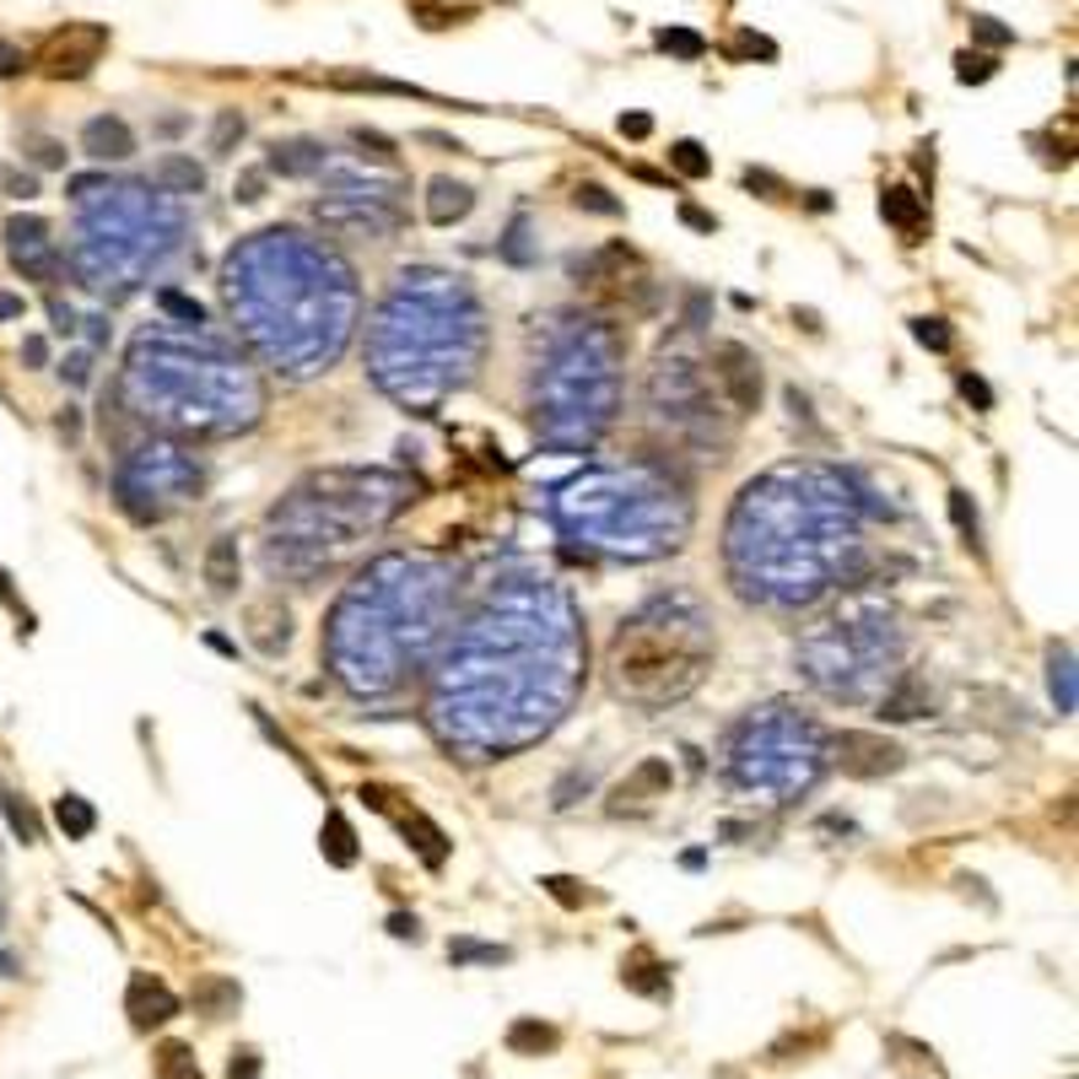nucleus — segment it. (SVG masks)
Masks as SVG:
<instances>
[{"instance_id": "obj_1", "label": "nucleus", "mask_w": 1079, "mask_h": 1079, "mask_svg": "<svg viewBox=\"0 0 1079 1079\" xmlns=\"http://www.w3.org/2000/svg\"><path fill=\"white\" fill-rule=\"evenodd\" d=\"M109 49V33L103 27H65L60 38L49 44V55H44V70L55 76V81H81L92 65H98V55Z\"/></svg>"}, {"instance_id": "obj_2", "label": "nucleus", "mask_w": 1079, "mask_h": 1079, "mask_svg": "<svg viewBox=\"0 0 1079 1079\" xmlns=\"http://www.w3.org/2000/svg\"><path fill=\"white\" fill-rule=\"evenodd\" d=\"M901 762H907L901 745H890L880 734H842V740H836V766H842L847 777H886V772H896Z\"/></svg>"}, {"instance_id": "obj_3", "label": "nucleus", "mask_w": 1079, "mask_h": 1079, "mask_svg": "<svg viewBox=\"0 0 1079 1079\" xmlns=\"http://www.w3.org/2000/svg\"><path fill=\"white\" fill-rule=\"evenodd\" d=\"M125 1015H130L135 1031H151V1025H162V1020L179 1015V999L168 993V982L135 971V977H130V993H125Z\"/></svg>"}, {"instance_id": "obj_4", "label": "nucleus", "mask_w": 1079, "mask_h": 1079, "mask_svg": "<svg viewBox=\"0 0 1079 1079\" xmlns=\"http://www.w3.org/2000/svg\"><path fill=\"white\" fill-rule=\"evenodd\" d=\"M5 249L16 265L38 270V276H55V249H49V227L33 222V216H11L5 222Z\"/></svg>"}, {"instance_id": "obj_5", "label": "nucleus", "mask_w": 1079, "mask_h": 1079, "mask_svg": "<svg viewBox=\"0 0 1079 1079\" xmlns=\"http://www.w3.org/2000/svg\"><path fill=\"white\" fill-rule=\"evenodd\" d=\"M81 151L92 162H125V157H135V130L120 114H98L81 125Z\"/></svg>"}, {"instance_id": "obj_6", "label": "nucleus", "mask_w": 1079, "mask_h": 1079, "mask_svg": "<svg viewBox=\"0 0 1079 1079\" xmlns=\"http://www.w3.org/2000/svg\"><path fill=\"white\" fill-rule=\"evenodd\" d=\"M718 362H723L718 379L734 389V405H740V411H756V405H762V368L751 362V351H745V346H723Z\"/></svg>"}, {"instance_id": "obj_7", "label": "nucleus", "mask_w": 1079, "mask_h": 1079, "mask_svg": "<svg viewBox=\"0 0 1079 1079\" xmlns=\"http://www.w3.org/2000/svg\"><path fill=\"white\" fill-rule=\"evenodd\" d=\"M664 788H670V762L653 756V762H642L632 777L616 788V805H610V810H616V816H621V810H648L653 794H664Z\"/></svg>"}, {"instance_id": "obj_8", "label": "nucleus", "mask_w": 1079, "mask_h": 1079, "mask_svg": "<svg viewBox=\"0 0 1079 1079\" xmlns=\"http://www.w3.org/2000/svg\"><path fill=\"white\" fill-rule=\"evenodd\" d=\"M880 216H886L896 233H907V238H918L923 222H929V216H923V194H912L907 184H896V190L880 194Z\"/></svg>"}, {"instance_id": "obj_9", "label": "nucleus", "mask_w": 1079, "mask_h": 1079, "mask_svg": "<svg viewBox=\"0 0 1079 1079\" xmlns=\"http://www.w3.org/2000/svg\"><path fill=\"white\" fill-rule=\"evenodd\" d=\"M621 982H627L632 993H648V999H664V993H670V971H664L648 951H637L632 960H621Z\"/></svg>"}, {"instance_id": "obj_10", "label": "nucleus", "mask_w": 1079, "mask_h": 1079, "mask_svg": "<svg viewBox=\"0 0 1079 1079\" xmlns=\"http://www.w3.org/2000/svg\"><path fill=\"white\" fill-rule=\"evenodd\" d=\"M270 168H276V173H286V179H303V173L324 168V146H318V141H286V146H270Z\"/></svg>"}, {"instance_id": "obj_11", "label": "nucleus", "mask_w": 1079, "mask_h": 1079, "mask_svg": "<svg viewBox=\"0 0 1079 1079\" xmlns=\"http://www.w3.org/2000/svg\"><path fill=\"white\" fill-rule=\"evenodd\" d=\"M557 1042H562V1031H557V1025H546V1020H513V1025H508V1047H513V1053L540 1058V1053H557Z\"/></svg>"}, {"instance_id": "obj_12", "label": "nucleus", "mask_w": 1079, "mask_h": 1079, "mask_svg": "<svg viewBox=\"0 0 1079 1079\" xmlns=\"http://www.w3.org/2000/svg\"><path fill=\"white\" fill-rule=\"evenodd\" d=\"M470 205H475V194L464 190V184H453V179H438L432 184V200H427V216L448 227V222H459V216H470Z\"/></svg>"}, {"instance_id": "obj_13", "label": "nucleus", "mask_w": 1079, "mask_h": 1079, "mask_svg": "<svg viewBox=\"0 0 1079 1079\" xmlns=\"http://www.w3.org/2000/svg\"><path fill=\"white\" fill-rule=\"evenodd\" d=\"M194 1004H200L211 1020H227L238 1004H244V993H238V982H227V977H205V982L194 988Z\"/></svg>"}, {"instance_id": "obj_14", "label": "nucleus", "mask_w": 1079, "mask_h": 1079, "mask_svg": "<svg viewBox=\"0 0 1079 1079\" xmlns=\"http://www.w3.org/2000/svg\"><path fill=\"white\" fill-rule=\"evenodd\" d=\"M318 847H324V858H329L335 869H351V864H357V836H351L346 816H329V821H324V831H318Z\"/></svg>"}, {"instance_id": "obj_15", "label": "nucleus", "mask_w": 1079, "mask_h": 1079, "mask_svg": "<svg viewBox=\"0 0 1079 1079\" xmlns=\"http://www.w3.org/2000/svg\"><path fill=\"white\" fill-rule=\"evenodd\" d=\"M55 821H60V831L70 842H81V836H92L98 816H92V805H87L81 794H60V799H55Z\"/></svg>"}, {"instance_id": "obj_16", "label": "nucleus", "mask_w": 1079, "mask_h": 1079, "mask_svg": "<svg viewBox=\"0 0 1079 1079\" xmlns=\"http://www.w3.org/2000/svg\"><path fill=\"white\" fill-rule=\"evenodd\" d=\"M205 583H211L216 594H233V583H238V546H233V540H216V546H211V557H205Z\"/></svg>"}, {"instance_id": "obj_17", "label": "nucleus", "mask_w": 1079, "mask_h": 1079, "mask_svg": "<svg viewBox=\"0 0 1079 1079\" xmlns=\"http://www.w3.org/2000/svg\"><path fill=\"white\" fill-rule=\"evenodd\" d=\"M653 44H659L664 55H675V60H701V55H707V38L692 33V27H659Z\"/></svg>"}, {"instance_id": "obj_18", "label": "nucleus", "mask_w": 1079, "mask_h": 1079, "mask_svg": "<svg viewBox=\"0 0 1079 1079\" xmlns=\"http://www.w3.org/2000/svg\"><path fill=\"white\" fill-rule=\"evenodd\" d=\"M151 1079H205V1075H200V1064H194V1053L184 1042H168V1047L157 1053V1075Z\"/></svg>"}, {"instance_id": "obj_19", "label": "nucleus", "mask_w": 1079, "mask_h": 1079, "mask_svg": "<svg viewBox=\"0 0 1079 1079\" xmlns=\"http://www.w3.org/2000/svg\"><path fill=\"white\" fill-rule=\"evenodd\" d=\"M670 162H675V173H686V179H707V173H712V157H707L701 141H675V146H670Z\"/></svg>"}, {"instance_id": "obj_20", "label": "nucleus", "mask_w": 1079, "mask_h": 1079, "mask_svg": "<svg viewBox=\"0 0 1079 1079\" xmlns=\"http://www.w3.org/2000/svg\"><path fill=\"white\" fill-rule=\"evenodd\" d=\"M157 179H162V184H179L184 194H194L205 184V173H200L194 162H184V157H162V162H157Z\"/></svg>"}, {"instance_id": "obj_21", "label": "nucleus", "mask_w": 1079, "mask_h": 1079, "mask_svg": "<svg viewBox=\"0 0 1079 1079\" xmlns=\"http://www.w3.org/2000/svg\"><path fill=\"white\" fill-rule=\"evenodd\" d=\"M233 141H244V114H238V109H222V114H216V125H211V151H216V157H227V151H233Z\"/></svg>"}, {"instance_id": "obj_22", "label": "nucleus", "mask_w": 1079, "mask_h": 1079, "mask_svg": "<svg viewBox=\"0 0 1079 1079\" xmlns=\"http://www.w3.org/2000/svg\"><path fill=\"white\" fill-rule=\"evenodd\" d=\"M0 805H5V821L22 831V842H38V816L27 810V799H16V794H5V788H0Z\"/></svg>"}, {"instance_id": "obj_23", "label": "nucleus", "mask_w": 1079, "mask_h": 1079, "mask_svg": "<svg viewBox=\"0 0 1079 1079\" xmlns=\"http://www.w3.org/2000/svg\"><path fill=\"white\" fill-rule=\"evenodd\" d=\"M912 335H918V346H929V351H951L955 335L945 318H912Z\"/></svg>"}, {"instance_id": "obj_24", "label": "nucleus", "mask_w": 1079, "mask_h": 1079, "mask_svg": "<svg viewBox=\"0 0 1079 1079\" xmlns=\"http://www.w3.org/2000/svg\"><path fill=\"white\" fill-rule=\"evenodd\" d=\"M971 38L988 49H1004V44H1015V27H1004L999 16H971Z\"/></svg>"}, {"instance_id": "obj_25", "label": "nucleus", "mask_w": 1079, "mask_h": 1079, "mask_svg": "<svg viewBox=\"0 0 1079 1079\" xmlns=\"http://www.w3.org/2000/svg\"><path fill=\"white\" fill-rule=\"evenodd\" d=\"M577 211H594V216H621V200H610V190H599V184H577Z\"/></svg>"}, {"instance_id": "obj_26", "label": "nucleus", "mask_w": 1079, "mask_h": 1079, "mask_svg": "<svg viewBox=\"0 0 1079 1079\" xmlns=\"http://www.w3.org/2000/svg\"><path fill=\"white\" fill-rule=\"evenodd\" d=\"M540 886L551 890V896H557L562 907H588V901H594V890H583L577 880H572V875H546Z\"/></svg>"}, {"instance_id": "obj_27", "label": "nucleus", "mask_w": 1079, "mask_h": 1079, "mask_svg": "<svg viewBox=\"0 0 1079 1079\" xmlns=\"http://www.w3.org/2000/svg\"><path fill=\"white\" fill-rule=\"evenodd\" d=\"M993 70H999L993 55H971V49H966V55L955 60V76H960L966 87H971V81H993Z\"/></svg>"}, {"instance_id": "obj_28", "label": "nucleus", "mask_w": 1079, "mask_h": 1079, "mask_svg": "<svg viewBox=\"0 0 1079 1079\" xmlns=\"http://www.w3.org/2000/svg\"><path fill=\"white\" fill-rule=\"evenodd\" d=\"M0 190L11 194V200H33V194H38V179H33V173H22V168H11V162H5V168H0Z\"/></svg>"}, {"instance_id": "obj_29", "label": "nucleus", "mask_w": 1079, "mask_h": 1079, "mask_svg": "<svg viewBox=\"0 0 1079 1079\" xmlns=\"http://www.w3.org/2000/svg\"><path fill=\"white\" fill-rule=\"evenodd\" d=\"M448 960H508V951H497V945H470V940H453L448 945Z\"/></svg>"}, {"instance_id": "obj_30", "label": "nucleus", "mask_w": 1079, "mask_h": 1079, "mask_svg": "<svg viewBox=\"0 0 1079 1079\" xmlns=\"http://www.w3.org/2000/svg\"><path fill=\"white\" fill-rule=\"evenodd\" d=\"M27 151H33V162H38V168H65V146H60V141H49V135H33V141H27Z\"/></svg>"}, {"instance_id": "obj_31", "label": "nucleus", "mask_w": 1079, "mask_h": 1079, "mask_svg": "<svg viewBox=\"0 0 1079 1079\" xmlns=\"http://www.w3.org/2000/svg\"><path fill=\"white\" fill-rule=\"evenodd\" d=\"M411 11L422 16V27H448L453 16H464V11H448L443 0H411Z\"/></svg>"}, {"instance_id": "obj_32", "label": "nucleus", "mask_w": 1079, "mask_h": 1079, "mask_svg": "<svg viewBox=\"0 0 1079 1079\" xmlns=\"http://www.w3.org/2000/svg\"><path fill=\"white\" fill-rule=\"evenodd\" d=\"M951 513H955V524H960V535L977 540V508L966 503V492H951Z\"/></svg>"}, {"instance_id": "obj_33", "label": "nucleus", "mask_w": 1079, "mask_h": 1079, "mask_svg": "<svg viewBox=\"0 0 1079 1079\" xmlns=\"http://www.w3.org/2000/svg\"><path fill=\"white\" fill-rule=\"evenodd\" d=\"M960 394H966V400H971L977 411H993V389L977 379V373H960Z\"/></svg>"}, {"instance_id": "obj_34", "label": "nucleus", "mask_w": 1079, "mask_h": 1079, "mask_svg": "<svg viewBox=\"0 0 1079 1079\" xmlns=\"http://www.w3.org/2000/svg\"><path fill=\"white\" fill-rule=\"evenodd\" d=\"M162 308H168V314H179V318H190V324L205 318V308H200L194 297H184V292H162Z\"/></svg>"}, {"instance_id": "obj_35", "label": "nucleus", "mask_w": 1079, "mask_h": 1079, "mask_svg": "<svg viewBox=\"0 0 1079 1079\" xmlns=\"http://www.w3.org/2000/svg\"><path fill=\"white\" fill-rule=\"evenodd\" d=\"M227 1079H259V1053H255V1047L233 1053V1064H227Z\"/></svg>"}, {"instance_id": "obj_36", "label": "nucleus", "mask_w": 1079, "mask_h": 1079, "mask_svg": "<svg viewBox=\"0 0 1079 1079\" xmlns=\"http://www.w3.org/2000/svg\"><path fill=\"white\" fill-rule=\"evenodd\" d=\"M734 55H762V60H777V44H772V38H756V33H740Z\"/></svg>"}, {"instance_id": "obj_37", "label": "nucleus", "mask_w": 1079, "mask_h": 1079, "mask_svg": "<svg viewBox=\"0 0 1079 1079\" xmlns=\"http://www.w3.org/2000/svg\"><path fill=\"white\" fill-rule=\"evenodd\" d=\"M621 135H627V141H648V135H653V120H648V114H621Z\"/></svg>"}, {"instance_id": "obj_38", "label": "nucleus", "mask_w": 1079, "mask_h": 1079, "mask_svg": "<svg viewBox=\"0 0 1079 1079\" xmlns=\"http://www.w3.org/2000/svg\"><path fill=\"white\" fill-rule=\"evenodd\" d=\"M22 65H27V55H22L16 44H5V38H0V76H16Z\"/></svg>"}, {"instance_id": "obj_39", "label": "nucleus", "mask_w": 1079, "mask_h": 1079, "mask_svg": "<svg viewBox=\"0 0 1079 1079\" xmlns=\"http://www.w3.org/2000/svg\"><path fill=\"white\" fill-rule=\"evenodd\" d=\"M389 934H394V940H416L422 929H416V918H411V912H394V918H389Z\"/></svg>"}, {"instance_id": "obj_40", "label": "nucleus", "mask_w": 1079, "mask_h": 1079, "mask_svg": "<svg viewBox=\"0 0 1079 1079\" xmlns=\"http://www.w3.org/2000/svg\"><path fill=\"white\" fill-rule=\"evenodd\" d=\"M357 141H362V146H373V157H394V146L383 141L379 130H357Z\"/></svg>"}, {"instance_id": "obj_41", "label": "nucleus", "mask_w": 1079, "mask_h": 1079, "mask_svg": "<svg viewBox=\"0 0 1079 1079\" xmlns=\"http://www.w3.org/2000/svg\"><path fill=\"white\" fill-rule=\"evenodd\" d=\"M22 314H27V303H22L16 292H0V324H5V318H22Z\"/></svg>"}, {"instance_id": "obj_42", "label": "nucleus", "mask_w": 1079, "mask_h": 1079, "mask_svg": "<svg viewBox=\"0 0 1079 1079\" xmlns=\"http://www.w3.org/2000/svg\"><path fill=\"white\" fill-rule=\"evenodd\" d=\"M22 357H27V368H44V357H49V346H44V340L33 335V340L22 346Z\"/></svg>"}, {"instance_id": "obj_43", "label": "nucleus", "mask_w": 1079, "mask_h": 1079, "mask_svg": "<svg viewBox=\"0 0 1079 1079\" xmlns=\"http://www.w3.org/2000/svg\"><path fill=\"white\" fill-rule=\"evenodd\" d=\"M745 184H751V190H772V194H783V184H777L772 173H756V168H745Z\"/></svg>"}, {"instance_id": "obj_44", "label": "nucleus", "mask_w": 1079, "mask_h": 1079, "mask_svg": "<svg viewBox=\"0 0 1079 1079\" xmlns=\"http://www.w3.org/2000/svg\"><path fill=\"white\" fill-rule=\"evenodd\" d=\"M265 190V173H244V184H238V200H259Z\"/></svg>"}, {"instance_id": "obj_45", "label": "nucleus", "mask_w": 1079, "mask_h": 1079, "mask_svg": "<svg viewBox=\"0 0 1079 1079\" xmlns=\"http://www.w3.org/2000/svg\"><path fill=\"white\" fill-rule=\"evenodd\" d=\"M681 216H686V222H692V227H701V233H712V227H718V222H712V216H707V211H697V205H686V211H681Z\"/></svg>"}, {"instance_id": "obj_46", "label": "nucleus", "mask_w": 1079, "mask_h": 1079, "mask_svg": "<svg viewBox=\"0 0 1079 1079\" xmlns=\"http://www.w3.org/2000/svg\"><path fill=\"white\" fill-rule=\"evenodd\" d=\"M60 373H65V379H70V383H87V357H70V362H65Z\"/></svg>"}, {"instance_id": "obj_47", "label": "nucleus", "mask_w": 1079, "mask_h": 1079, "mask_svg": "<svg viewBox=\"0 0 1079 1079\" xmlns=\"http://www.w3.org/2000/svg\"><path fill=\"white\" fill-rule=\"evenodd\" d=\"M794 324H805V329H810V335H821V318L810 314V308H805V314H799V308H794Z\"/></svg>"}, {"instance_id": "obj_48", "label": "nucleus", "mask_w": 1079, "mask_h": 1079, "mask_svg": "<svg viewBox=\"0 0 1079 1079\" xmlns=\"http://www.w3.org/2000/svg\"><path fill=\"white\" fill-rule=\"evenodd\" d=\"M0 599H11V577L5 572H0Z\"/></svg>"}]
</instances>
